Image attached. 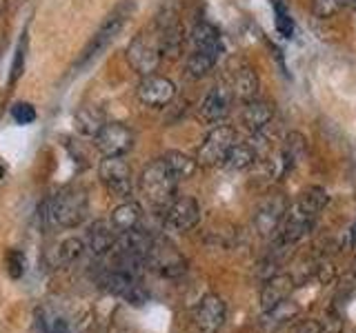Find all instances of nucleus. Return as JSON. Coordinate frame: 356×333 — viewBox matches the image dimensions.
<instances>
[{
  "mask_svg": "<svg viewBox=\"0 0 356 333\" xmlns=\"http://www.w3.org/2000/svg\"><path fill=\"white\" fill-rule=\"evenodd\" d=\"M134 9H136V3H134V0H122L118 7H114V11L103 20V25L98 27L92 40L87 42L81 58L76 60V69H83V67H87L89 62H94L98 56L114 42V38L118 36L120 29L125 27V22L129 20V16L134 14Z\"/></svg>",
  "mask_w": 356,
  "mask_h": 333,
  "instance_id": "obj_1",
  "label": "nucleus"
},
{
  "mask_svg": "<svg viewBox=\"0 0 356 333\" xmlns=\"http://www.w3.org/2000/svg\"><path fill=\"white\" fill-rule=\"evenodd\" d=\"M176 176L167 169V164L161 160H154L143 169L140 176V189L147 196L154 207H170L176 196Z\"/></svg>",
  "mask_w": 356,
  "mask_h": 333,
  "instance_id": "obj_2",
  "label": "nucleus"
},
{
  "mask_svg": "<svg viewBox=\"0 0 356 333\" xmlns=\"http://www.w3.org/2000/svg\"><path fill=\"white\" fill-rule=\"evenodd\" d=\"M49 211H51V220L56 225H60L65 229H74L87 218V198L83 191H76V189H67V191L56 194L49 200Z\"/></svg>",
  "mask_w": 356,
  "mask_h": 333,
  "instance_id": "obj_3",
  "label": "nucleus"
},
{
  "mask_svg": "<svg viewBox=\"0 0 356 333\" xmlns=\"http://www.w3.org/2000/svg\"><path fill=\"white\" fill-rule=\"evenodd\" d=\"M161 44L159 38H152L147 33H138L136 38L129 42L127 47V62L131 65V69L145 76H152L161 65Z\"/></svg>",
  "mask_w": 356,
  "mask_h": 333,
  "instance_id": "obj_4",
  "label": "nucleus"
},
{
  "mask_svg": "<svg viewBox=\"0 0 356 333\" xmlns=\"http://www.w3.org/2000/svg\"><path fill=\"white\" fill-rule=\"evenodd\" d=\"M236 144V131L227 125H218L209 133L205 142L200 144L198 149V162L214 166V164H225L227 153L232 151V147Z\"/></svg>",
  "mask_w": 356,
  "mask_h": 333,
  "instance_id": "obj_5",
  "label": "nucleus"
},
{
  "mask_svg": "<svg viewBox=\"0 0 356 333\" xmlns=\"http://www.w3.org/2000/svg\"><path fill=\"white\" fill-rule=\"evenodd\" d=\"M98 176L111 196L116 198L131 196V169L122 155H111V158L100 160Z\"/></svg>",
  "mask_w": 356,
  "mask_h": 333,
  "instance_id": "obj_6",
  "label": "nucleus"
},
{
  "mask_svg": "<svg viewBox=\"0 0 356 333\" xmlns=\"http://www.w3.org/2000/svg\"><path fill=\"white\" fill-rule=\"evenodd\" d=\"M96 149L111 158V155H125L134 147V133L127 125L122 122H105V127L94 138Z\"/></svg>",
  "mask_w": 356,
  "mask_h": 333,
  "instance_id": "obj_7",
  "label": "nucleus"
},
{
  "mask_svg": "<svg viewBox=\"0 0 356 333\" xmlns=\"http://www.w3.org/2000/svg\"><path fill=\"white\" fill-rule=\"evenodd\" d=\"M138 100L147 107H165L170 105L174 96H176V85L165 76H145L138 83Z\"/></svg>",
  "mask_w": 356,
  "mask_h": 333,
  "instance_id": "obj_8",
  "label": "nucleus"
},
{
  "mask_svg": "<svg viewBox=\"0 0 356 333\" xmlns=\"http://www.w3.org/2000/svg\"><path fill=\"white\" fill-rule=\"evenodd\" d=\"M198 220H200V207L196 200L189 196L176 198L174 203L167 207L165 225L172 231H189L198 225Z\"/></svg>",
  "mask_w": 356,
  "mask_h": 333,
  "instance_id": "obj_9",
  "label": "nucleus"
},
{
  "mask_svg": "<svg viewBox=\"0 0 356 333\" xmlns=\"http://www.w3.org/2000/svg\"><path fill=\"white\" fill-rule=\"evenodd\" d=\"M285 211H287V203L281 196H274L270 200H265L254 216L256 231H259L261 236H272V233L278 229V225L283 222Z\"/></svg>",
  "mask_w": 356,
  "mask_h": 333,
  "instance_id": "obj_10",
  "label": "nucleus"
},
{
  "mask_svg": "<svg viewBox=\"0 0 356 333\" xmlns=\"http://www.w3.org/2000/svg\"><path fill=\"white\" fill-rule=\"evenodd\" d=\"M232 89L227 87H214L211 92L207 94V98L203 100V105H200V114L207 122H220L229 116V109H232Z\"/></svg>",
  "mask_w": 356,
  "mask_h": 333,
  "instance_id": "obj_11",
  "label": "nucleus"
},
{
  "mask_svg": "<svg viewBox=\"0 0 356 333\" xmlns=\"http://www.w3.org/2000/svg\"><path fill=\"white\" fill-rule=\"evenodd\" d=\"M194 320L203 331H216L225 320V302L218 296H205L196 309Z\"/></svg>",
  "mask_w": 356,
  "mask_h": 333,
  "instance_id": "obj_12",
  "label": "nucleus"
},
{
  "mask_svg": "<svg viewBox=\"0 0 356 333\" xmlns=\"http://www.w3.org/2000/svg\"><path fill=\"white\" fill-rule=\"evenodd\" d=\"M116 244V229L107 220H96L87 233V249L94 255H105Z\"/></svg>",
  "mask_w": 356,
  "mask_h": 333,
  "instance_id": "obj_13",
  "label": "nucleus"
},
{
  "mask_svg": "<svg viewBox=\"0 0 356 333\" xmlns=\"http://www.w3.org/2000/svg\"><path fill=\"white\" fill-rule=\"evenodd\" d=\"M232 94L243 103H250L259 94V74L250 65H241L232 76Z\"/></svg>",
  "mask_w": 356,
  "mask_h": 333,
  "instance_id": "obj_14",
  "label": "nucleus"
},
{
  "mask_svg": "<svg viewBox=\"0 0 356 333\" xmlns=\"http://www.w3.org/2000/svg\"><path fill=\"white\" fill-rule=\"evenodd\" d=\"M192 44H194V49L214 56L216 60H218V56L222 53V38H220L218 29L211 27L209 22H198V25H194Z\"/></svg>",
  "mask_w": 356,
  "mask_h": 333,
  "instance_id": "obj_15",
  "label": "nucleus"
},
{
  "mask_svg": "<svg viewBox=\"0 0 356 333\" xmlns=\"http://www.w3.org/2000/svg\"><path fill=\"white\" fill-rule=\"evenodd\" d=\"M272 116H274L272 105L263 103V100L254 98L250 103H245V107H243V125L254 133H261L267 125H270Z\"/></svg>",
  "mask_w": 356,
  "mask_h": 333,
  "instance_id": "obj_16",
  "label": "nucleus"
},
{
  "mask_svg": "<svg viewBox=\"0 0 356 333\" xmlns=\"http://www.w3.org/2000/svg\"><path fill=\"white\" fill-rule=\"evenodd\" d=\"M74 125L81 136L96 138L100 129L105 127V116H103V111L96 107H81L74 114Z\"/></svg>",
  "mask_w": 356,
  "mask_h": 333,
  "instance_id": "obj_17",
  "label": "nucleus"
},
{
  "mask_svg": "<svg viewBox=\"0 0 356 333\" xmlns=\"http://www.w3.org/2000/svg\"><path fill=\"white\" fill-rule=\"evenodd\" d=\"M289 291H292V278H289V275H276V278H272V280L265 284L263 293H261L263 309L272 311L274 307L285 302Z\"/></svg>",
  "mask_w": 356,
  "mask_h": 333,
  "instance_id": "obj_18",
  "label": "nucleus"
},
{
  "mask_svg": "<svg viewBox=\"0 0 356 333\" xmlns=\"http://www.w3.org/2000/svg\"><path fill=\"white\" fill-rule=\"evenodd\" d=\"M143 218V209L138 203H131V200H127V203L118 205L114 211H111V218L109 222L114 225L116 231H129L134 227H138V222Z\"/></svg>",
  "mask_w": 356,
  "mask_h": 333,
  "instance_id": "obj_19",
  "label": "nucleus"
},
{
  "mask_svg": "<svg viewBox=\"0 0 356 333\" xmlns=\"http://www.w3.org/2000/svg\"><path fill=\"white\" fill-rule=\"evenodd\" d=\"M259 158V151H256L254 144L250 142H236L232 147V151L227 153V160L225 166L229 171H243V169H250V166L256 162Z\"/></svg>",
  "mask_w": 356,
  "mask_h": 333,
  "instance_id": "obj_20",
  "label": "nucleus"
},
{
  "mask_svg": "<svg viewBox=\"0 0 356 333\" xmlns=\"http://www.w3.org/2000/svg\"><path fill=\"white\" fill-rule=\"evenodd\" d=\"M152 258L156 262V266H159V271L167 278H178L185 273V260L178 255L176 251L172 249H161V251H154L152 249Z\"/></svg>",
  "mask_w": 356,
  "mask_h": 333,
  "instance_id": "obj_21",
  "label": "nucleus"
},
{
  "mask_svg": "<svg viewBox=\"0 0 356 333\" xmlns=\"http://www.w3.org/2000/svg\"><path fill=\"white\" fill-rule=\"evenodd\" d=\"M163 162L167 164V169L176 176V180H185V178L194 176L196 171V160H192L189 155L181 151H167L163 155Z\"/></svg>",
  "mask_w": 356,
  "mask_h": 333,
  "instance_id": "obj_22",
  "label": "nucleus"
},
{
  "mask_svg": "<svg viewBox=\"0 0 356 333\" xmlns=\"http://www.w3.org/2000/svg\"><path fill=\"white\" fill-rule=\"evenodd\" d=\"M214 65H216L214 56L194 49L192 53H189V58H187V71L192 78H203V76H207L211 71V67H214Z\"/></svg>",
  "mask_w": 356,
  "mask_h": 333,
  "instance_id": "obj_23",
  "label": "nucleus"
},
{
  "mask_svg": "<svg viewBox=\"0 0 356 333\" xmlns=\"http://www.w3.org/2000/svg\"><path fill=\"white\" fill-rule=\"evenodd\" d=\"M85 249H87V244L81 238H67L58 244V258L63 264H72L81 258Z\"/></svg>",
  "mask_w": 356,
  "mask_h": 333,
  "instance_id": "obj_24",
  "label": "nucleus"
},
{
  "mask_svg": "<svg viewBox=\"0 0 356 333\" xmlns=\"http://www.w3.org/2000/svg\"><path fill=\"white\" fill-rule=\"evenodd\" d=\"M274 5V14H276V31L281 33L283 38H292L294 33V20L289 16V11L285 9V5L281 0H272Z\"/></svg>",
  "mask_w": 356,
  "mask_h": 333,
  "instance_id": "obj_25",
  "label": "nucleus"
},
{
  "mask_svg": "<svg viewBox=\"0 0 356 333\" xmlns=\"http://www.w3.org/2000/svg\"><path fill=\"white\" fill-rule=\"evenodd\" d=\"M348 5V0H314V16L316 18H332L334 14Z\"/></svg>",
  "mask_w": 356,
  "mask_h": 333,
  "instance_id": "obj_26",
  "label": "nucleus"
},
{
  "mask_svg": "<svg viewBox=\"0 0 356 333\" xmlns=\"http://www.w3.org/2000/svg\"><path fill=\"white\" fill-rule=\"evenodd\" d=\"M11 118H14L18 125H31V122L38 118V114H36V109H33V105L16 103L14 107H11Z\"/></svg>",
  "mask_w": 356,
  "mask_h": 333,
  "instance_id": "obj_27",
  "label": "nucleus"
},
{
  "mask_svg": "<svg viewBox=\"0 0 356 333\" xmlns=\"http://www.w3.org/2000/svg\"><path fill=\"white\" fill-rule=\"evenodd\" d=\"M7 269H9V275L18 280V278L25 273V255L20 251H9L7 255Z\"/></svg>",
  "mask_w": 356,
  "mask_h": 333,
  "instance_id": "obj_28",
  "label": "nucleus"
},
{
  "mask_svg": "<svg viewBox=\"0 0 356 333\" xmlns=\"http://www.w3.org/2000/svg\"><path fill=\"white\" fill-rule=\"evenodd\" d=\"M22 60H25V38H22L20 47L16 49L14 69H11V83H16V78H20V74H22Z\"/></svg>",
  "mask_w": 356,
  "mask_h": 333,
  "instance_id": "obj_29",
  "label": "nucleus"
},
{
  "mask_svg": "<svg viewBox=\"0 0 356 333\" xmlns=\"http://www.w3.org/2000/svg\"><path fill=\"white\" fill-rule=\"evenodd\" d=\"M343 325L339 318H325V322H321V333H341Z\"/></svg>",
  "mask_w": 356,
  "mask_h": 333,
  "instance_id": "obj_30",
  "label": "nucleus"
},
{
  "mask_svg": "<svg viewBox=\"0 0 356 333\" xmlns=\"http://www.w3.org/2000/svg\"><path fill=\"white\" fill-rule=\"evenodd\" d=\"M316 275H318V280H321L323 284H330V282L334 280V269H332V264H321V266H318V271H316Z\"/></svg>",
  "mask_w": 356,
  "mask_h": 333,
  "instance_id": "obj_31",
  "label": "nucleus"
},
{
  "mask_svg": "<svg viewBox=\"0 0 356 333\" xmlns=\"http://www.w3.org/2000/svg\"><path fill=\"white\" fill-rule=\"evenodd\" d=\"M7 11V0H0V16H3Z\"/></svg>",
  "mask_w": 356,
  "mask_h": 333,
  "instance_id": "obj_32",
  "label": "nucleus"
},
{
  "mask_svg": "<svg viewBox=\"0 0 356 333\" xmlns=\"http://www.w3.org/2000/svg\"><path fill=\"white\" fill-rule=\"evenodd\" d=\"M3 176H5V166L0 164V180H3Z\"/></svg>",
  "mask_w": 356,
  "mask_h": 333,
  "instance_id": "obj_33",
  "label": "nucleus"
},
{
  "mask_svg": "<svg viewBox=\"0 0 356 333\" xmlns=\"http://www.w3.org/2000/svg\"><path fill=\"white\" fill-rule=\"evenodd\" d=\"M352 240L356 242V225H354V229H352Z\"/></svg>",
  "mask_w": 356,
  "mask_h": 333,
  "instance_id": "obj_34",
  "label": "nucleus"
}]
</instances>
